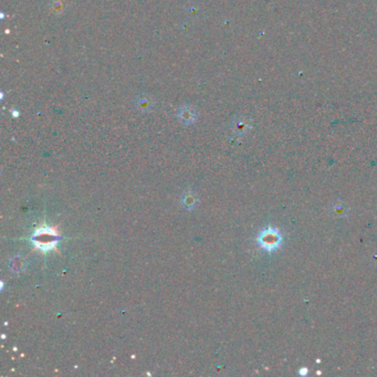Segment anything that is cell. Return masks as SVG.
<instances>
[{
	"label": "cell",
	"instance_id": "cell-4",
	"mask_svg": "<svg viewBox=\"0 0 377 377\" xmlns=\"http://www.w3.org/2000/svg\"><path fill=\"white\" fill-rule=\"evenodd\" d=\"M10 269L14 272H22L27 267V260L21 256H17L10 260Z\"/></svg>",
	"mask_w": 377,
	"mask_h": 377
},
{
	"label": "cell",
	"instance_id": "cell-1",
	"mask_svg": "<svg viewBox=\"0 0 377 377\" xmlns=\"http://www.w3.org/2000/svg\"><path fill=\"white\" fill-rule=\"evenodd\" d=\"M59 239L60 237L58 233L51 227H40L31 237L32 243L36 247L44 252L55 248Z\"/></svg>",
	"mask_w": 377,
	"mask_h": 377
},
{
	"label": "cell",
	"instance_id": "cell-3",
	"mask_svg": "<svg viewBox=\"0 0 377 377\" xmlns=\"http://www.w3.org/2000/svg\"><path fill=\"white\" fill-rule=\"evenodd\" d=\"M180 202H182L184 207H185L187 210H192V209L197 206L198 199L196 198V196L192 194V192L187 191V192H184Z\"/></svg>",
	"mask_w": 377,
	"mask_h": 377
},
{
	"label": "cell",
	"instance_id": "cell-2",
	"mask_svg": "<svg viewBox=\"0 0 377 377\" xmlns=\"http://www.w3.org/2000/svg\"><path fill=\"white\" fill-rule=\"evenodd\" d=\"M258 243L261 248L271 252L281 245L282 236L278 229L269 227L260 232V235L258 236Z\"/></svg>",
	"mask_w": 377,
	"mask_h": 377
}]
</instances>
